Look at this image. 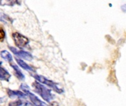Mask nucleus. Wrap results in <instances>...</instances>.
Instances as JSON below:
<instances>
[{
  "label": "nucleus",
  "mask_w": 126,
  "mask_h": 106,
  "mask_svg": "<svg viewBox=\"0 0 126 106\" xmlns=\"http://www.w3.org/2000/svg\"><path fill=\"white\" fill-rule=\"evenodd\" d=\"M7 94L10 98L18 97V98L26 99V97H27V94L24 92L20 91H14V90L7 89Z\"/></svg>",
  "instance_id": "nucleus-6"
},
{
  "label": "nucleus",
  "mask_w": 126,
  "mask_h": 106,
  "mask_svg": "<svg viewBox=\"0 0 126 106\" xmlns=\"http://www.w3.org/2000/svg\"><path fill=\"white\" fill-rule=\"evenodd\" d=\"M10 66H11V67L13 69L14 72H15V75H16V77H17L20 80H24L25 79L24 75H23V73L21 72V71L18 69V67L16 65H15V64H11Z\"/></svg>",
  "instance_id": "nucleus-8"
},
{
  "label": "nucleus",
  "mask_w": 126,
  "mask_h": 106,
  "mask_svg": "<svg viewBox=\"0 0 126 106\" xmlns=\"http://www.w3.org/2000/svg\"><path fill=\"white\" fill-rule=\"evenodd\" d=\"M34 78H35L37 81H38L39 83H44V84L48 86L49 87H50L51 89H52L54 91H55L57 93L61 94V93L63 92V90L62 89L58 88V84H57L56 83H55V82H53V81H52V80H50L47 79V78H46L45 77H44V76L36 75H34Z\"/></svg>",
  "instance_id": "nucleus-2"
},
{
  "label": "nucleus",
  "mask_w": 126,
  "mask_h": 106,
  "mask_svg": "<svg viewBox=\"0 0 126 106\" xmlns=\"http://www.w3.org/2000/svg\"><path fill=\"white\" fill-rule=\"evenodd\" d=\"M1 57L3 58V59H4L5 61H8V62H11L12 61H13V57H12V55H11V54L10 53V52H8L7 51H6V50H2L1 52Z\"/></svg>",
  "instance_id": "nucleus-10"
},
{
  "label": "nucleus",
  "mask_w": 126,
  "mask_h": 106,
  "mask_svg": "<svg viewBox=\"0 0 126 106\" xmlns=\"http://www.w3.org/2000/svg\"><path fill=\"white\" fill-rule=\"evenodd\" d=\"M9 49L11 50V52L15 55H16L21 58H23V59H25L27 61H31L32 59V55L27 52H25L24 50H18L17 49H16L15 47H13V46H9Z\"/></svg>",
  "instance_id": "nucleus-5"
},
{
  "label": "nucleus",
  "mask_w": 126,
  "mask_h": 106,
  "mask_svg": "<svg viewBox=\"0 0 126 106\" xmlns=\"http://www.w3.org/2000/svg\"><path fill=\"white\" fill-rule=\"evenodd\" d=\"M12 37H13V39L16 45L20 49L25 47L29 43V39L27 37H25L24 35H23L18 32L13 33Z\"/></svg>",
  "instance_id": "nucleus-4"
},
{
  "label": "nucleus",
  "mask_w": 126,
  "mask_h": 106,
  "mask_svg": "<svg viewBox=\"0 0 126 106\" xmlns=\"http://www.w3.org/2000/svg\"><path fill=\"white\" fill-rule=\"evenodd\" d=\"M10 78V75L9 74V72L3 66H1V71H0V79H1V80L8 81Z\"/></svg>",
  "instance_id": "nucleus-9"
},
{
  "label": "nucleus",
  "mask_w": 126,
  "mask_h": 106,
  "mask_svg": "<svg viewBox=\"0 0 126 106\" xmlns=\"http://www.w3.org/2000/svg\"><path fill=\"white\" fill-rule=\"evenodd\" d=\"M32 86L34 87L35 91L37 94H38L44 100L49 103L52 100H53V99L55 98V96L52 94L51 90L47 89V87H45L40 83L35 82L32 83Z\"/></svg>",
  "instance_id": "nucleus-1"
},
{
  "label": "nucleus",
  "mask_w": 126,
  "mask_h": 106,
  "mask_svg": "<svg viewBox=\"0 0 126 106\" xmlns=\"http://www.w3.org/2000/svg\"><path fill=\"white\" fill-rule=\"evenodd\" d=\"M16 62L18 63V65H19L22 69H24V70L26 71H28V72H35V69L33 67H32L31 66L27 64L24 61L21 60V59H18V58H16Z\"/></svg>",
  "instance_id": "nucleus-7"
},
{
  "label": "nucleus",
  "mask_w": 126,
  "mask_h": 106,
  "mask_svg": "<svg viewBox=\"0 0 126 106\" xmlns=\"http://www.w3.org/2000/svg\"><path fill=\"white\" fill-rule=\"evenodd\" d=\"M0 32H1V41H2L4 40V37H5V32H4V31L2 27L0 29Z\"/></svg>",
  "instance_id": "nucleus-12"
},
{
  "label": "nucleus",
  "mask_w": 126,
  "mask_h": 106,
  "mask_svg": "<svg viewBox=\"0 0 126 106\" xmlns=\"http://www.w3.org/2000/svg\"><path fill=\"white\" fill-rule=\"evenodd\" d=\"M121 9H122L124 12H126V4H123V5L121 7Z\"/></svg>",
  "instance_id": "nucleus-13"
},
{
  "label": "nucleus",
  "mask_w": 126,
  "mask_h": 106,
  "mask_svg": "<svg viewBox=\"0 0 126 106\" xmlns=\"http://www.w3.org/2000/svg\"><path fill=\"white\" fill-rule=\"evenodd\" d=\"M24 105H29L27 103H24L22 102L21 100H16V101H14V102H12L9 104V106H24Z\"/></svg>",
  "instance_id": "nucleus-11"
},
{
  "label": "nucleus",
  "mask_w": 126,
  "mask_h": 106,
  "mask_svg": "<svg viewBox=\"0 0 126 106\" xmlns=\"http://www.w3.org/2000/svg\"><path fill=\"white\" fill-rule=\"evenodd\" d=\"M20 88L25 92V94L29 97V98H30V101H31V103L33 104V106H47L44 102H42L41 100H40L35 94H33L32 92H30V91H29V88H28V86H26V85H24V84H21V86H20Z\"/></svg>",
  "instance_id": "nucleus-3"
}]
</instances>
